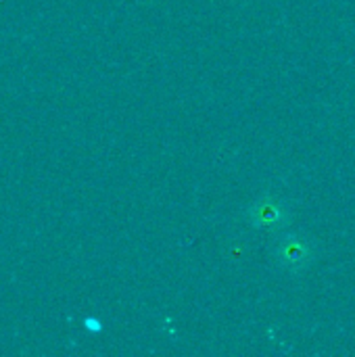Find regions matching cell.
Returning a JSON list of instances; mask_svg holds the SVG:
<instances>
[{"mask_svg":"<svg viewBox=\"0 0 355 357\" xmlns=\"http://www.w3.org/2000/svg\"><path fill=\"white\" fill-rule=\"evenodd\" d=\"M280 257H282V261L287 264V266H301L303 264V259L308 257V249H305V245H301V243H285L282 245V251H280Z\"/></svg>","mask_w":355,"mask_h":357,"instance_id":"cell-1","label":"cell"},{"mask_svg":"<svg viewBox=\"0 0 355 357\" xmlns=\"http://www.w3.org/2000/svg\"><path fill=\"white\" fill-rule=\"evenodd\" d=\"M280 207L272 205V203H266V205H257V222L259 224H274L280 220Z\"/></svg>","mask_w":355,"mask_h":357,"instance_id":"cell-2","label":"cell"}]
</instances>
